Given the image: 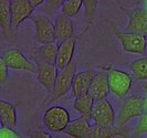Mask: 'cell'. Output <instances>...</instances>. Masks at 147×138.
<instances>
[{"label":"cell","mask_w":147,"mask_h":138,"mask_svg":"<svg viewBox=\"0 0 147 138\" xmlns=\"http://www.w3.org/2000/svg\"><path fill=\"white\" fill-rule=\"evenodd\" d=\"M44 1H45V0H29V2L34 8L40 7V6L42 5V3H44Z\"/></svg>","instance_id":"cell-30"},{"label":"cell","mask_w":147,"mask_h":138,"mask_svg":"<svg viewBox=\"0 0 147 138\" xmlns=\"http://www.w3.org/2000/svg\"><path fill=\"white\" fill-rule=\"evenodd\" d=\"M144 113V97L140 95H131L123 101L117 116V125L124 126L131 119L140 117Z\"/></svg>","instance_id":"cell-4"},{"label":"cell","mask_w":147,"mask_h":138,"mask_svg":"<svg viewBox=\"0 0 147 138\" xmlns=\"http://www.w3.org/2000/svg\"><path fill=\"white\" fill-rule=\"evenodd\" d=\"M64 0H45L42 6V11L48 15H54L57 11L61 9Z\"/></svg>","instance_id":"cell-25"},{"label":"cell","mask_w":147,"mask_h":138,"mask_svg":"<svg viewBox=\"0 0 147 138\" xmlns=\"http://www.w3.org/2000/svg\"><path fill=\"white\" fill-rule=\"evenodd\" d=\"M145 1H146V8H147V0H145Z\"/></svg>","instance_id":"cell-32"},{"label":"cell","mask_w":147,"mask_h":138,"mask_svg":"<svg viewBox=\"0 0 147 138\" xmlns=\"http://www.w3.org/2000/svg\"><path fill=\"white\" fill-rule=\"evenodd\" d=\"M54 27H55V39L59 43L74 36L73 22L67 15L62 13L57 15L54 20Z\"/></svg>","instance_id":"cell-16"},{"label":"cell","mask_w":147,"mask_h":138,"mask_svg":"<svg viewBox=\"0 0 147 138\" xmlns=\"http://www.w3.org/2000/svg\"><path fill=\"white\" fill-rule=\"evenodd\" d=\"M95 74L96 71H94L93 69H86L75 74L73 84H72V93L75 97L88 93L91 83L94 79Z\"/></svg>","instance_id":"cell-13"},{"label":"cell","mask_w":147,"mask_h":138,"mask_svg":"<svg viewBox=\"0 0 147 138\" xmlns=\"http://www.w3.org/2000/svg\"><path fill=\"white\" fill-rule=\"evenodd\" d=\"M36 65H37L38 82L48 92L52 93L60 71L57 64L40 61V60H36Z\"/></svg>","instance_id":"cell-8"},{"label":"cell","mask_w":147,"mask_h":138,"mask_svg":"<svg viewBox=\"0 0 147 138\" xmlns=\"http://www.w3.org/2000/svg\"><path fill=\"white\" fill-rule=\"evenodd\" d=\"M8 76H9V66L7 65L3 58L1 57L0 59V82L5 84L8 80Z\"/></svg>","instance_id":"cell-28"},{"label":"cell","mask_w":147,"mask_h":138,"mask_svg":"<svg viewBox=\"0 0 147 138\" xmlns=\"http://www.w3.org/2000/svg\"><path fill=\"white\" fill-rule=\"evenodd\" d=\"M0 120L1 125L16 127L17 126V112L16 106L5 100L0 101Z\"/></svg>","instance_id":"cell-19"},{"label":"cell","mask_w":147,"mask_h":138,"mask_svg":"<svg viewBox=\"0 0 147 138\" xmlns=\"http://www.w3.org/2000/svg\"><path fill=\"white\" fill-rule=\"evenodd\" d=\"M82 2H83L85 20H86V28H85V31H86L95 20L97 0H82Z\"/></svg>","instance_id":"cell-24"},{"label":"cell","mask_w":147,"mask_h":138,"mask_svg":"<svg viewBox=\"0 0 147 138\" xmlns=\"http://www.w3.org/2000/svg\"><path fill=\"white\" fill-rule=\"evenodd\" d=\"M75 74H76V65L73 61L64 69L60 70L54 84L53 92H52L51 102L59 101L60 98L65 96L70 91H72V84H73Z\"/></svg>","instance_id":"cell-3"},{"label":"cell","mask_w":147,"mask_h":138,"mask_svg":"<svg viewBox=\"0 0 147 138\" xmlns=\"http://www.w3.org/2000/svg\"><path fill=\"white\" fill-rule=\"evenodd\" d=\"M129 69L135 79L138 81H147V58H142L133 61Z\"/></svg>","instance_id":"cell-22"},{"label":"cell","mask_w":147,"mask_h":138,"mask_svg":"<svg viewBox=\"0 0 147 138\" xmlns=\"http://www.w3.org/2000/svg\"><path fill=\"white\" fill-rule=\"evenodd\" d=\"M30 20L34 24V39L38 43L44 44L52 41H57L55 39V27L54 23L45 15L37 13L32 15Z\"/></svg>","instance_id":"cell-7"},{"label":"cell","mask_w":147,"mask_h":138,"mask_svg":"<svg viewBox=\"0 0 147 138\" xmlns=\"http://www.w3.org/2000/svg\"><path fill=\"white\" fill-rule=\"evenodd\" d=\"M0 27L3 36L9 38L10 31L13 29L10 10V0H0Z\"/></svg>","instance_id":"cell-20"},{"label":"cell","mask_w":147,"mask_h":138,"mask_svg":"<svg viewBox=\"0 0 147 138\" xmlns=\"http://www.w3.org/2000/svg\"><path fill=\"white\" fill-rule=\"evenodd\" d=\"M2 58L6 61L9 69L37 73V65L31 63L29 60L22 54V52L17 48H11V49L6 50L2 54Z\"/></svg>","instance_id":"cell-10"},{"label":"cell","mask_w":147,"mask_h":138,"mask_svg":"<svg viewBox=\"0 0 147 138\" xmlns=\"http://www.w3.org/2000/svg\"><path fill=\"white\" fill-rule=\"evenodd\" d=\"M20 137H21L20 134L17 133L12 127L1 125V128H0V138H20Z\"/></svg>","instance_id":"cell-27"},{"label":"cell","mask_w":147,"mask_h":138,"mask_svg":"<svg viewBox=\"0 0 147 138\" xmlns=\"http://www.w3.org/2000/svg\"><path fill=\"white\" fill-rule=\"evenodd\" d=\"M119 8L128 18V23L124 31L136 32L147 38V8L140 6L133 8L121 6Z\"/></svg>","instance_id":"cell-6"},{"label":"cell","mask_w":147,"mask_h":138,"mask_svg":"<svg viewBox=\"0 0 147 138\" xmlns=\"http://www.w3.org/2000/svg\"><path fill=\"white\" fill-rule=\"evenodd\" d=\"M70 124V114L62 106L49 107L43 114V125L50 133L64 131Z\"/></svg>","instance_id":"cell-2"},{"label":"cell","mask_w":147,"mask_h":138,"mask_svg":"<svg viewBox=\"0 0 147 138\" xmlns=\"http://www.w3.org/2000/svg\"><path fill=\"white\" fill-rule=\"evenodd\" d=\"M113 137H129V131L124 126H101L94 124L91 126L88 138H113Z\"/></svg>","instance_id":"cell-14"},{"label":"cell","mask_w":147,"mask_h":138,"mask_svg":"<svg viewBox=\"0 0 147 138\" xmlns=\"http://www.w3.org/2000/svg\"><path fill=\"white\" fill-rule=\"evenodd\" d=\"M111 92L118 98H124L132 87V76L128 73L114 67H106Z\"/></svg>","instance_id":"cell-5"},{"label":"cell","mask_w":147,"mask_h":138,"mask_svg":"<svg viewBox=\"0 0 147 138\" xmlns=\"http://www.w3.org/2000/svg\"><path fill=\"white\" fill-rule=\"evenodd\" d=\"M58 53H59V42L52 41L49 43L41 44L38 48L34 55V60H40V61L57 64Z\"/></svg>","instance_id":"cell-18"},{"label":"cell","mask_w":147,"mask_h":138,"mask_svg":"<svg viewBox=\"0 0 147 138\" xmlns=\"http://www.w3.org/2000/svg\"><path fill=\"white\" fill-rule=\"evenodd\" d=\"M92 120L101 126H114L115 114L113 107L106 98L94 101L92 108Z\"/></svg>","instance_id":"cell-9"},{"label":"cell","mask_w":147,"mask_h":138,"mask_svg":"<svg viewBox=\"0 0 147 138\" xmlns=\"http://www.w3.org/2000/svg\"><path fill=\"white\" fill-rule=\"evenodd\" d=\"M94 101L95 100L91 96V94L86 93V94L75 97V101L73 103V107L81 115L88 117V119H92V108H93Z\"/></svg>","instance_id":"cell-21"},{"label":"cell","mask_w":147,"mask_h":138,"mask_svg":"<svg viewBox=\"0 0 147 138\" xmlns=\"http://www.w3.org/2000/svg\"><path fill=\"white\" fill-rule=\"evenodd\" d=\"M82 7H83L82 0H66L61 7V13L70 18H73L79 15Z\"/></svg>","instance_id":"cell-23"},{"label":"cell","mask_w":147,"mask_h":138,"mask_svg":"<svg viewBox=\"0 0 147 138\" xmlns=\"http://www.w3.org/2000/svg\"><path fill=\"white\" fill-rule=\"evenodd\" d=\"M111 90L109 85V75L106 66H101V71L96 72L95 76L91 83L88 93L95 101H97L107 98Z\"/></svg>","instance_id":"cell-12"},{"label":"cell","mask_w":147,"mask_h":138,"mask_svg":"<svg viewBox=\"0 0 147 138\" xmlns=\"http://www.w3.org/2000/svg\"><path fill=\"white\" fill-rule=\"evenodd\" d=\"M64 1H66V0H64Z\"/></svg>","instance_id":"cell-33"},{"label":"cell","mask_w":147,"mask_h":138,"mask_svg":"<svg viewBox=\"0 0 147 138\" xmlns=\"http://www.w3.org/2000/svg\"><path fill=\"white\" fill-rule=\"evenodd\" d=\"M144 113L147 114V94H146V96L144 97Z\"/></svg>","instance_id":"cell-31"},{"label":"cell","mask_w":147,"mask_h":138,"mask_svg":"<svg viewBox=\"0 0 147 138\" xmlns=\"http://www.w3.org/2000/svg\"><path fill=\"white\" fill-rule=\"evenodd\" d=\"M111 29L113 30V33L116 36L118 41L122 44V49L127 53H134V54H145L147 49V38L142 36L136 32H129V31H119L115 27L113 22L109 20Z\"/></svg>","instance_id":"cell-1"},{"label":"cell","mask_w":147,"mask_h":138,"mask_svg":"<svg viewBox=\"0 0 147 138\" xmlns=\"http://www.w3.org/2000/svg\"><path fill=\"white\" fill-rule=\"evenodd\" d=\"M34 9L36 8L30 3L29 0H10L12 28L18 29L22 22L31 18Z\"/></svg>","instance_id":"cell-11"},{"label":"cell","mask_w":147,"mask_h":138,"mask_svg":"<svg viewBox=\"0 0 147 138\" xmlns=\"http://www.w3.org/2000/svg\"><path fill=\"white\" fill-rule=\"evenodd\" d=\"M143 134H147V114H143L140 118V122L136 126V129L133 133V137H138Z\"/></svg>","instance_id":"cell-26"},{"label":"cell","mask_w":147,"mask_h":138,"mask_svg":"<svg viewBox=\"0 0 147 138\" xmlns=\"http://www.w3.org/2000/svg\"><path fill=\"white\" fill-rule=\"evenodd\" d=\"M76 46V36H73L59 43V53L57 59V66L59 70L64 69L73 61L74 51Z\"/></svg>","instance_id":"cell-15"},{"label":"cell","mask_w":147,"mask_h":138,"mask_svg":"<svg viewBox=\"0 0 147 138\" xmlns=\"http://www.w3.org/2000/svg\"><path fill=\"white\" fill-rule=\"evenodd\" d=\"M31 137H37V138H50V134L49 133H45L43 131H34L31 134Z\"/></svg>","instance_id":"cell-29"},{"label":"cell","mask_w":147,"mask_h":138,"mask_svg":"<svg viewBox=\"0 0 147 138\" xmlns=\"http://www.w3.org/2000/svg\"><path fill=\"white\" fill-rule=\"evenodd\" d=\"M91 124L88 117L81 115L80 118L75 119L67 125L65 131L67 135L74 138H88L90 131H91Z\"/></svg>","instance_id":"cell-17"}]
</instances>
